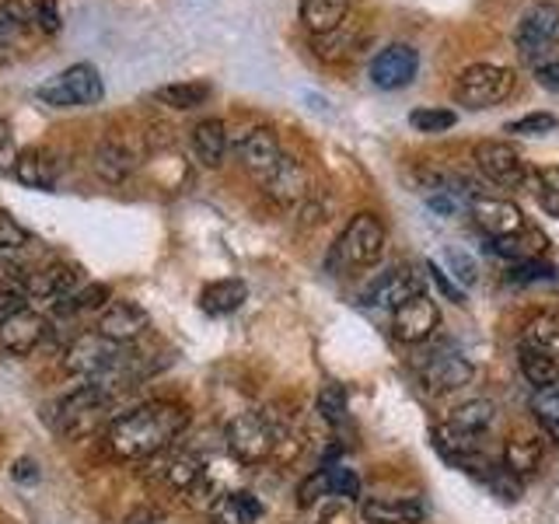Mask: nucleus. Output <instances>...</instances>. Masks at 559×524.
Here are the masks:
<instances>
[{
    "mask_svg": "<svg viewBox=\"0 0 559 524\" xmlns=\"http://www.w3.org/2000/svg\"><path fill=\"white\" fill-rule=\"evenodd\" d=\"M189 427V409L179 402H144L105 427V448L119 462H151L165 454Z\"/></svg>",
    "mask_w": 559,
    "mask_h": 524,
    "instance_id": "obj_1",
    "label": "nucleus"
},
{
    "mask_svg": "<svg viewBox=\"0 0 559 524\" xmlns=\"http://www.w3.org/2000/svg\"><path fill=\"white\" fill-rule=\"evenodd\" d=\"M116 395L112 384H105L102 378H87L81 389H74L70 395H63L57 406H52V430L63 433V437H81L92 430L105 406H109V398Z\"/></svg>",
    "mask_w": 559,
    "mask_h": 524,
    "instance_id": "obj_2",
    "label": "nucleus"
},
{
    "mask_svg": "<svg viewBox=\"0 0 559 524\" xmlns=\"http://www.w3.org/2000/svg\"><path fill=\"white\" fill-rule=\"evenodd\" d=\"M514 92V70L500 63H472L454 81V98L465 109H493Z\"/></svg>",
    "mask_w": 559,
    "mask_h": 524,
    "instance_id": "obj_3",
    "label": "nucleus"
},
{
    "mask_svg": "<svg viewBox=\"0 0 559 524\" xmlns=\"http://www.w3.org/2000/svg\"><path fill=\"white\" fill-rule=\"evenodd\" d=\"M102 78H98V70L92 63H74V67H67L63 74L57 78H49L39 92L46 105H52V109H87V105H95L102 102Z\"/></svg>",
    "mask_w": 559,
    "mask_h": 524,
    "instance_id": "obj_4",
    "label": "nucleus"
},
{
    "mask_svg": "<svg viewBox=\"0 0 559 524\" xmlns=\"http://www.w3.org/2000/svg\"><path fill=\"white\" fill-rule=\"evenodd\" d=\"M127 364V354H122V346L105 340L102 332H84L74 343L63 349V367L70 374L78 378H105L119 371V367Z\"/></svg>",
    "mask_w": 559,
    "mask_h": 524,
    "instance_id": "obj_5",
    "label": "nucleus"
},
{
    "mask_svg": "<svg viewBox=\"0 0 559 524\" xmlns=\"http://www.w3.org/2000/svg\"><path fill=\"white\" fill-rule=\"evenodd\" d=\"M224 441H227V451H231L241 465H259L273 454L276 430L270 424V416L249 409V413H238L231 424H227Z\"/></svg>",
    "mask_w": 559,
    "mask_h": 524,
    "instance_id": "obj_6",
    "label": "nucleus"
},
{
    "mask_svg": "<svg viewBox=\"0 0 559 524\" xmlns=\"http://www.w3.org/2000/svg\"><path fill=\"white\" fill-rule=\"evenodd\" d=\"M556 39H559V4H535L521 14V22L514 28V49L521 63L542 67Z\"/></svg>",
    "mask_w": 559,
    "mask_h": 524,
    "instance_id": "obj_7",
    "label": "nucleus"
},
{
    "mask_svg": "<svg viewBox=\"0 0 559 524\" xmlns=\"http://www.w3.org/2000/svg\"><path fill=\"white\" fill-rule=\"evenodd\" d=\"M384 245H389V231L374 214H357L346 224V231L336 241V255L346 262V266L364 270L374 266V262L384 255Z\"/></svg>",
    "mask_w": 559,
    "mask_h": 524,
    "instance_id": "obj_8",
    "label": "nucleus"
},
{
    "mask_svg": "<svg viewBox=\"0 0 559 524\" xmlns=\"http://www.w3.org/2000/svg\"><path fill=\"white\" fill-rule=\"evenodd\" d=\"M476 168L489 182H497L503 189H521L524 179H528V168H524L521 154L511 144H503V140H483L476 147Z\"/></svg>",
    "mask_w": 559,
    "mask_h": 524,
    "instance_id": "obj_9",
    "label": "nucleus"
},
{
    "mask_svg": "<svg viewBox=\"0 0 559 524\" xmlns=\"http://www.w3.org/2000/svg\"><path fill=\"white\" fill-rule=\"evenodd\" d=\"M416 70H419V52L406 43H392L371 60V84L381 87V92H399V87L413 84Z\"/></svg>",
    "mask_w": 559,
    "mask_h": 524,
    "instance_id": "obj_10",
    "label": "nucleus"
},
{
    "mask_svg": "<svg viewBox=\"0 0 559 524\" xmlns=\"http://www.w3.org/2000/svg\"><path fill=\"white\" fill-rule=\"evenodd\" d=\"M441 325V311H437L430 294H416L413 301H406L402 308H395L392 319V336L406 346H416L433 336V329Z\"/></svg>",
    "mask_w": 559,
    "mask_h": 524,
    "instance_id": "obj_11",
    "label": "nucleus"
},
{
    "mask_svg": "<svg viewBox=\"0 0 559 524\" xmlns=\"http://www.w3.org/2000/svg\"><path fill=\"white\" fill-rule=\"evenodd\" d=\"M416 294H427V279L419 276L413 266H395L389 273H381L371 290L364 294V301L367 305H374V308H402L406 301H413Z\"/></svg>",
    "mask_w": 559,
    "mask_h": 524,
    "instance_id": "obj_12",
    "label": "nucleus"
},
{
    "mask_svg": "<svg viewBox=\"0 0 559 524\" xmlns=\"http://www.w3.org/2000/svg\"><path fill=\"white\" fill-rule=\"evenodd\" d=\"M468 210H472V217H476V224L483 227V231L493 235V238H518V235H524V227H528L524 210L514 200L476 196L468 203Z\"/></svg>",
    "mask_w": 559,
    "mask_h": 524,
    "instance_id": "obj_13",
    "label": "nucleus"
},
{
    "mask_svg": "<svg viewBox=\"0 0 559 524\" xmlns=\"http://www.w3.org/2000/svg\"><path fill=\"white\" fill-rule=\"evenodd\" d=\"M235 151H238V162L252 175H259V179H266L280 165V157H284V147H280V140L270 127H249L245 133H238Z\"/></svg>",
    "mask_w": 559,
    "mask_h": 524,
    "instance_id": "obj_14",
    "label": "nucleus"
},
{
    "mask_svg": "<svg viewBox=\"0 0 559 524\" xmlns=\"http://www.w3.org/2000/svg\"><path fill=\"white\" fill-rule=\"evenodd\" d=\"M46 319L32 308H17L11 319L0 322V349L11 357H28L46 336Z\"/></svg>",
    "mask_w": 559,
    "mask_h": 524,
    "instance_id": "obj_15",
    "label": "nucleus"
},
{
    "mask_svg": "<svg viewBox=\"0 0 559 524\" xmlns=\"http://www.w3.org/2000/svg\"><path fill=\"white\" fill-rule=\"evenodd\" d=\"M262 189H266V196L276 203V206H297L308 192H311V182H308V171L301 162H294L290 154L280 157V165L262 179Z\"/></svg>",
    "mask_w": 559,
    "mask_h": 524,
    "instance_id": "obj_16",
    "label": "nucleus"
},
{
    "mask_svg": "<svg viewBox=\"0 0 559 524\" xmlns=\"http://www.w3.org/2000/svg\"><path fill=\"white\" fill-rule=\"evenodd\" d=\"M476 378V367L465 360L462 354H437L424 367V389L430 395H444V392H459Z\"/></svg>",
    "mask_w": 559,
    "mask_h": 524,
    "instance_id": "obj_17",
    "label": "nucleus"
},
{
    "mask_svg": "<svg viewBox=\"0 0 559 524\" xmlns=\"http://www.w3.org/2000/svg\"><path fill=\"white\" fill-rule=\"evenodd\" d=\"M147 311L133 305V301H112L109 308L102 311V319H98V332L105 340H112L119 346H127L133 343L136 336H144L147 332Z\"/></svg>",
    "mask_w": 559,
    "mask_h": 524,
    "instance_id": "obj_18",
    "label": "nucleus"
},
{
    "mask_svg": "<svg viewBox=\"0 0 559 524\" xmlns=\"http://www.w3.org/2000/svg\"><path fill=\"white\" fill-rule=\"evenodd\" d=\"M360 517L367 524H419L427 507L416 497H371L360 503Z\"/></svg>",
    "mask_w": 559,
    "mask_h": 524,
    "instance_id": "obj_19",
    "label": "nucleus"
},
{
    "mask_svg": "<svg viewBox=\"0 0 559 524\" xmlns=\"http://www.w3.org/2000/svg\"><path fill=\"white\" fill-rule=\"evenodd\" d=\"M11 171H14V179L22 186L49 192L60 179V162H57V154H49L43 147H28V151H22L14 157Z\"/></svg>",
    "mask_w": 559,
    "mask_h": 524,
    "instance_id": "obj_20",
    "label": "nucleus"
},
{
    "mask_svg": "<svg viewBox=\"0 0 559 524\" xmlns=\"http://www.w3.org/2000/svg\"><path fill=\"white\" fill-rule=\"evenodd\" d=\"M430 437H433L437 454H441L444 462L465 468V472L483 458V454H479V437L476 433H462V430H454L448 424H437L430 430Z\"/></svg>",
    "mask_w": 559,
    "mask_h": 524,
    "instance_id": "obj_21",
    "label": "nucleus"
},
{
    "mask_svg": "<svg viewBox=\"0 0 559 524\" xmlns=\"http://www.w3.org/2000/svg\"><path fill=\"white\" fill-rule=\"evenodd\" d=\"M78 287V270L74 266H46V270H35L25 276V294L28 297H39V301H63Z\"/></svg>",
    "mask_w": 559,
    "mask_h": 524,
    "instance_id": "obj_22",
    "label": "nucleus"
},
{
    "mask_svg": "<svg viewBox=\"0 0 559 524\" xmlns=\"http://www.w3.org/2000/svg\"><path fill=\"white\" fill-rule=\"evenodd\" d=\"M92 168H95V175L102 182L119 186V182H127L133 175L136 154L127 144H119V140H102V144L95 147V154H92Z\"/></svg>",
    "mask_w": 559,
    "mask_h": 524,
    "instance_id": "obj_23",
    "label": "nucleus"
},
{
    "mask_svg": "<svg viewBox=\"0 0 559 524\" xmlns=\"http://www.w3.org/2000/svg\"><path fill=\"white\" fill-rule=\"evenodd\" d=\"M227 147H231V136H227L224 119H203L192 127V154H197L200 165L221 168L227 157Z\"/></svg>",
    "mask_w": 559,
    "mask_h": 524,
    "instance_id": "obj_24",
    "label": "nucleus"
},
{
    "mask_svg": "<svg viewBox=\"0 0 559 524\" xmlns=\"http://www.w3.org/2000/svg\"><path fill=\"white\" fill-rule=\"evenodd\" d=\"M245 297H249V287H245L238 276H227V279H214V284H206V287H203V294H200V308H203L206 314H214V319H221V314L238 311Z\"/></svg>",
    "mask_w": 559,
    "mask_h": 524,
    "instance_id": "obj_25",
    "label": "nucleus"
},
{
    "mask_svg": "<svg viewBox=\"0 0 559 524\" xmlns=\"http://www.w3.org/2000/svg\"><path fill=\"white\" fill-rule=\"evenodd\" d=\"M157 476H162L171 489H179V493H189V489L206 476V468H203V462L197 458V454L175 451V454H165V458H162Z\"/></svg>",
    "mask_w": 559,
    "mask_h": 524,
    "instance_id": "obj_26",
    "label": "nucleus"
},
{
    "mask_svg": "<svg viewBox=\"0 0 559 524\" xmlns=\"http://www.w3.org/2000/svg\"><path fill=\"white\" fill-rule=\"evenodd\" d=\"M538 465H542V441L538 437H514V441H507L503 468L511 472V476L528 479L538 472Z\"/></svg>",
    "mask_w": 559,
    "mask_h": 524,
    "instance_id": "obj_27",
    "label": "nucleus"
},
{
    "mask_svg": "<svg viewBox=\"0 0 559 524\" xmlns=\"http://www.w3.org/2000/svg\"><path fill=\"white\" fill-rule=\"evenodd\" d=\"M497 419V406L489 398H472V402H462V406H454L451 416H448V427L462 430V433H476L483 437L489 430V424Z\"/></svg>",
    "mask_w": 559,
    "mask_h": 524,
    "instance_id": "obj_28",
    "label": "nucleus"
},
{
    "mask_svg": "<svg viewBox=\"0 0 559 524\" xmlns=\"http://www.w3.org/2000/svg\"><path fill=\"white\" fill-rule=\"evenodd\" d=\"M301 22L314 35H329L346 22V0H301Z\"/></svg>",
    "mask_w": 559,
    "mask_h": 524,
    "instance_id": "obj_29",
    "label": "nucleus"
},
{
    "mask_svg": "<svg viewBox=\"0 0 559 524\" xmlns=\"http://www.w3.org/2000/svg\"><path fill=\"white\" fill-rule=\"evenodd\" d=\"M314 52H319L322 60H329V63H340V60H346L349 52H354L357 46H360V28H357V22H343L336 32H329V35H314Z\"/></svg>",
    "mask_w": 559,
    "mask_h": 524,
    "instance_id": "obj_30",
    "label": "nucleus"
},
{
    "mask_svg": "<svg viewBox=\"0 0 559 524\" xmlns=\"http://www.w3.org/2000/svg\"><path fill=\"white\" fill-rule=\"evenodd\" d=\"M154 102L168 105V109H179V112H189L197 109V105H203L210 98V84L206 81H179V84H165L157 87V92L151 95Z\"/></svg>",
    "mask_w": 559,
    "mask_h": 524,
    "instance_id": "obj_31",
    "label": "nucleus"
},
{
    "mask_svg": "<svg viewBox=\"0 0 559 524\" xmlns=\"http://www.w3.org/2000/svg\"><path fill=\"white\" fill-rule=\"evenodd\" d=\"M521 346L559 360V314H538V319H532L521 332Z\"/></svg>",
    "mask_w": 559,
    "mask_h": 524,
    "instance_id": "obj_32",
    "label": "nucleus"
},
{
    "mask_svg": "<svg viewBox=\"0 0 559 524\" xmlns=\"http://www.w3.org/2000/svg\"><path fill=\"white\" fill-rule=\"evenodd\" d=\"M518 367H521V374L528 384H535V392L538 389H549V384L559 381V360L549 357V354H538V349H518Z\"/></svg>",
    "mask_w": 559,
    "mask_h": 524,
    "instance_id": "obj_33",
    "label": "nucleus"
},
{
    "mask_svg": "<svg viewBox=\"0 0 559 524\" xmlns=\"http://www.w3.org/2000/svg\"><path fill=\"white\" fill-rule=\"evenodd\" d=\"M105 301H112V294L105 284H87L84 290H74L63 301H57V314H81V311H95Z\"/></svg>",
    "mask_w": 559,
    "mask_h": 524,
    "instance_id": "obj_34",
    "label": "nucleus"
},
{
    "mask_svg": "<svg viewBox=\"0 0 559 524\" xmlns=\"http://www.w3.org/2000/svg\"><path fill=\"white\" fill-rule=\"evenodd\" d=\"M454 122H459L454 109H441V105H427V109H413L409 112V127L416 133H444V130L454 127Z\"/></svg>",
    "mask_w": 559,
    "mask_h": 524,
    "instance_id": "obj_35",
    "label": "nucleus"
},
{
    "mask_svg": "<svg viewBox=\"0 0 559 524\" xmlns=\"http://www.w3.org/2000/svg\"><path fill=\"white\" fill-rule=\"evenodd\" d=\"M314 409H319V416L325 419L329 427H340L346 419V392L343 384H322L319 398H314Z\"/></svg>",
    "mask_w": 559,
    "mask_h": 524,
    "instance_id": "obj_36",
    "label": "nucleus"
},
{
    "mask_svg": "<svg viewBox=\"0 0 559 524\" xmlns=\"http://www.w3.org/2000/svg\"><path fill=\"white\" fill-rule=\"evenodd\" d=\"M221 511L231 517L235 524H255L262 517V503L252 493H227L221 500Z\"/></svg>",
    "mask_w": 559,
    "mask_h": 524,
    "instance_id": "obj_37",
    "label": "nucleus"
},
{
    "mask_svg": "<svg viewBox=\"0 0 559 524\" xmlns=\"http://www.w3.org/2000/svg\"><path fill=\"white\" fill-rule=\"evenodd\" d=\"M532 413L542 427L559 430V384H549V389H538L532 398Z\"/></svg>",
    "mask_w": 559,
    "mask_h": 524,
    "instance_id": "obj_38",
    "label": "nucleus"
},
{
    "mask_svg": "<svg viewBox=\"0 0 559 524\" xmlns=\"http://www.w3.org/2000/svg\"><path fill=\"white\" fill-rule=\"evenodd\" d=\"M559 127V119L552 112H528L521 119L507 122V133H521V136H546Z\"/></svg>",
    "mask_w": 559,
    "mask_h": 524,
    "instance_id": "obj_39",
    "label": "nucleus"
},
{
    "mask_svg": "<svg viewBox=\"0 0 559 524\" xmlns=\"http://www.w3.org/2000/svg\"><path fill=\"white\" fill-rule=\"evenodd\" d=\"M325 476H329V493H332V497H343V500L360 497V476H357L354 468H346V465H329V468H325Z\"/></svg>",
    "mask_w": 559,
    "mask_h": 524,
    "instance_id": "obj_40",
    "label": "nucleus"
},
{
    "mask_svg": "<svg viewBox=\"0 0 559 524\" xmlns=\"http://www.w3.org/2000/svg\"><path fill=\"white\" fill-rule=\"evenodd\" d=\"M538 279H559V270L549 266V262L524 259V262H518V266H511V273H507V284H538Z\"/></svg>",
    "mask_w": 559,
    "mask_h": 524,
    "instance_id": "obj_41",
    "label": "nucleus"
},
{
    "mask_svg": "<svg viewBox=\"0 0 559 524\" xmlns=\"http://www.w3.org/2000/svg\"><path fill=\"white\" fill-rule=\"evenodd\" d=\"M483 483L489 486V489H493V493L500 497V500H521V479L518 476H511V472H507L503 465H493V468H489L486 472V476H483Z\"/></svg>",
    "mask_w": 559,
    "mask_h": 524,
    "instance_id": "obj_42",
    "label": "nucleus"
},
{
    "mask_svg": "<svg viewBox=\"0 0 559 524\" xmlns=\"http://www.w3.org/2000/svg\"><path fill=\"white\" fill-rule=\"evenodd\" d=\"M297 217H301V227H319L329 221V200H325V192L319 189H311L308 196L297 203Z\"/></svg>",
    "mask_w": 559,
    "mask_h": 524,
    "instance_id": "obj_43",
    "label": "nucleus"
},
{
    "mask_svg": "<svg viewBox=\"0 0 559 524\" xmlns=\"http://www.w3.org/2000/svg\"><path fill=\"white\" fill-rule=\"evenodd\" d=\"M28 241H32L28 227L17 221L11 210H0V249H22Z\"/></svg>",
    "mask_w": 559,
    "mask_h": 524,
    "instance_id": "obj_44",
    "label": "nucleus"
},
{
    "mask_svg": "<svg viewBox=\"0 0 559 524\" xmlns=\"http://www.w3.org/2000/svg\"><path fill=\"white\" fill-rule=\"evenodd\" d=\"M444 262H448V270L454 273V284H459V287H472V284H476L479 270H476V259H472V255H465L459 249H448L444 252Z\"/></svg>",
    "mask_w": 559,
    "mask_h": 524,
    "instance_id": "obj_45",
    "label": "nucleus"
},
{
    "mask_svg": "<svg viewBox=\"0 0 559 524\" xmlns=\"http://www.w3.org/2000/svg\"><path fill=\"white\" fill-rule=\"evenodd\" d=\"M535 192H538L542 206H546L552 217H559V165L538 171V189Z\"/></svg>",
    "mask_w": 559,
    "mask_h": 524,
    "instance_id": "obj_46",
    "label": "nucleus"
},
{
    "mask_svg": "<svg viewBox=\"0 0 559 524\" xmlns=\"http://www.w3.org/2000/svg\"><path fill=\"white\" fill-rule=\"evenodd\" d=\"M322 497H332V493H329V476H325V468H322V472H314V476H308L301 486H297V503H301L305 511H308V507L319 503Z\"/></svg>",
    "mask_w": 559,
    "mask_h": 524,
    "instance_id": "obj_47",
    "label": "nucleus"
},
{
    "mask_svg": "<svg viewBox=\"0 0 559 524\" xmlns=\"http://www.w3.org/2000/svg\"><path fill=\"white\" fill-rule=\"evenodd\" d=\"M32 22L35 25H39L43 32H60V4H57V0H35V4H32Z\"/></svg>",
    "mask_w": 559,
    "mask_h": 524,
    "instance_id": "obj_48",
    "label": "nucleus"
},
{
    "mask_svg": "<svg viewBox=\"0 0 559 524\" xmlns=\"http://www.w3.org/2000/svg\"><path fill=\"white\" fill-rule=\"evenodd\" d=\"M427 273H430L433 284L444 290V297H451V301H459V305L465 301V290H462L459 284H454V279H451L441 266H437V262H427Z\"/></svg>",
    "mask_w": 559,
    "mask_h": 524,
    "instance_id": "obj_49",
    "label": "nucleus"
},
{
    "mask_svg": "<svg viewBox=\"0 0 559 524\" xmlns=\"http://www.w3.org/2000/svg\"><path fill=\"white\" fill-rule=\"evenodd\" d=\"M17 308H25V290L17 287H0V322L11 319Z\"/></svg>",
    "mask_w": 559,
    "mask_h": 524,
    "instance_id": "obj_50",
    "label": "nucleus"
},
{
    "mask_svg": "<svg viewBox=\"0 0 559 524\" xmlns=\"http://www.w3.org/2000/svg\"><path fill=\"white\" fill-rule=\"evenodd\" d=\"M535 78H538L542 87H549V92H559V60L535 67Z\"/></svg>",
    "mask_w": 559,
    "mask_h": 524,
    "instance_id": "obj_51",
    "label": "nucleus"
},
{
    "mask_svg": "<svg viewBox=\"0 0 559 524\" xmlns=\"http://www.w3.org/2000/svg\"><path fill=\"white\" fill-rule=\"evenodd\" d=\"M14 479L17 483H35V479H39V465H35L32 458H17L14 462Z\"/></svg>",
    "mask_w": 559,
    "mask_h": 524,
    "instance_id": "obj_52",
    "label": "nucleus"
},
{
    "mask_svg": "<svg viewBox=\"0 0 559 524\" xmlns=\"http://www.w3.org/2000/svg\"><path fill=\"white\" fill-rule=\"evenodd\" d=\"M14 157L17 154H11V127L0 119V165H14Z\"/></svg>",
    "mask_w": 559,
    "mask_h": 524,
    "instance_id": "obj_53",
    "label": "nucleus"
},
{
    "mask_svg": "<svg viewBox=\"0 0 559 524\" xmlns=\"http://www.w3.org/2000/svg\"><path fill=\"white\" fill-rule=\"evenodd\" d=\"M162 517V511H136L127 524H151V521H157Z\"/></svg>",
    "mask_w": 559,
    "mask_h": 524,
    "instance_id": "obj_54",
    "label": "nucleus"
}]
</instances>
